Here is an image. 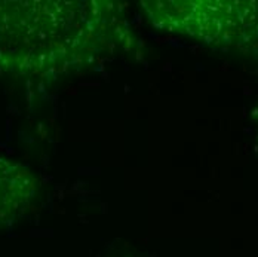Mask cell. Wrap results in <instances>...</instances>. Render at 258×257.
<instances>
[{"instance_id": "4", "label": "cell", "mask_w": 258, "mask_h": 257, "mask_svg": "<svg viewBox=\"0 0 258 257\" xmlns=\"http://www.w3.org/2000/svg\"><path fill=\"white\" fill-rule=\"evenodd\" d=\"M254 118H255V119H257V121H258V109H257V110H255V113H254Z\"/></svg>"}, {"instance_id": "3", "label": "cell", "mask_w": 258, "mask_h": 257, "mask_svg": "<svg viewBox=\"0 0 258 257\" xmlns=\"http://www.w3.org/2000/svg\"><path fill=\"white\" fill-rule=\"evenodd\" d=\"M40 183L21 162L0 155V226L24 216L39 196Z\"/></svg>"}, {"instance_id": "2", "label": "cell", "mask_w": 258, "mask_h": 257, "mask_svg": "<svg viewBox=\"0 0 258 257\" xmlns=\"http://www.w3.org/2000/svg\"><path fill=\"white\" fill-rule=\"evenodd\" d=\"M147 21L218 51H258L257 0H144Z\"/></svg>"}, {"instance_id": "1", "label": "cell", "mask_w": 258, "mask_h": 257, "mask_svg": "<svg viewBox=\"0 0 258 257\" xmlns=\"http://www.w3.org/2000/svg\"><path fill=\"white\" fill-rule=\"evenodd\" d=\"M140 52L122 2L0 0L2 73L53 79Z\"/></svg>"}]
</instances>
